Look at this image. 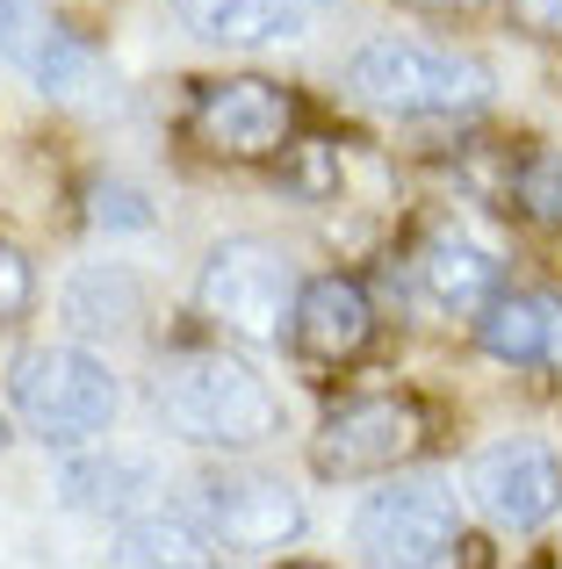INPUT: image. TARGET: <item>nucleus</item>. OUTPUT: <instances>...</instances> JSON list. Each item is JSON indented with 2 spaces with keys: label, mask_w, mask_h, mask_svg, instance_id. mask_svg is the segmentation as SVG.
<instances>
[{
  "label": "nucleus",
  "mask_w": 562,
  "mask_h": 569,
  "mask_svg": "<svg viewBox=\"0 0 562 569\" xmlns=\"http://www.w3.org/2000/svg\"><path fill=\"white\" fill-rule=\"evenodd\" d=\"M152 411L173 440L217 447V455H245L281 432L274 389L231 353H173L152 382Z\"/></svg>",
  "instance_id": "1"
},
{
  "label": "nucleus",
  "mask_w": 562,
  "mask_h": 569,
  "mask_svg": "<svg viewBox=\"0 0 562 569\" xmlns=\"http://www.w3.org/2000/svg\"><path fill=\"white\" fill-rule=\"evenodd\" d=\"M347 87L382 116H469L491 101V66L419 37H368L347 58Z\"/></svg>",
  "instance_id": "2"
},
{
  "label": "nucleus",
  "mask_w": 562,
  "mask_h": 569,
  "mask_svg": "<svg viewBox=\"0 0 562 569\" xmlns=\"http://www.w3.org/2000/svg\"><path fill=\"white\" fill-rule=\"evenodd\" d=\"M8 397H14V418L43 447H87L123 411V389H116L109 361L87 347H22L8 368Z\"/></svg>",
  "instance_id": "3"
},
{
  "label": "nucleus",
  "mask_w": 562,
  "mask_h": 569,
  "mask_svg": "<svg viewBox=\"0 0 562 569\" xmlns=\"http://www.w3.org/2000/svg\"><path fill=\"white\" fill-rule=\"evenodd\" d=\"M469 541L462 527V498L440 476H397V483L368 490L353 512V548L368 562H397V569H425V562H454Z\"/></svg>",
  "instance_id": "4"
},
{
  "label": "nucleus",
  "mask_w": 562,
  "mask_h": 569,
  "mask_svg": "<svg viewBox=\"0 0 562 569\" xmlns=\"http://www.w3.org/2000/svg\"><path fill=\"white\" fill-rule=\"evenodd\" d=\"M295 296H303V281H295L289 252L268 238H224L202 260V310L253 347H268L295 325Z\"/></svg>",
  "instance_id": "5"
},
{
  "label": "nucleus",
  "mask_w": 562,
  "mask_h": 569,
  "mask_svg": "<svg viewBox=\"0 0 562 569\" xmlns=\"http://www.w3.org/2000/svg\"><path fill=\"white\" fill-rule=\"evenodd\" d=\"M425 447V411L411 397H361V403H339L324 418L318 447V476H382L397 461H411Z\"/></svg>",
  "instance_id": "6"
},
{
  "label": "nucleus",
  "mask_w": 562,
  "mask_h": 569,
  "mask_svg": "<svg viewBox=\"0 0 562 569\" xmlns=\"http://www.w3.org/2000/svg\"><path fill=\"white\" fill-rule=\"evenodd\" d=\"M289 130H295V94L260 80V72L210 80L195 94V138L224 159H274V152H289Z\"/></svg>",
  "instance_id": "7"
},
{
  "label": "nucleus",
  "mask_w": 562,
  "mask_h": 569,
  "mask_svg": "<svg viewBox=\"0 0 562 569\" xmlns=\"http://www.w3.org/2000/svg\"><path fill=\"white\" fill-rule=\"evenodd\" d=\"M469 498H476V512L491 519V527L534 533L562 505V461L541 440H498L469 461Z\"/></svg>",
  "instance_id": "8"
},
{
  "label": "nucleus",
  "mask_w": 562,
  "mask_h": 569,
  "mask_svg": "<svg viewBox=\"0 0 562 569\" xmlns=\"http://www.w3.org/2000/svg\"><path fill=\"white\" fill-rule=\"evenodd\" d=\"M195 505H202V527L217 533V548H231V556H274L303 533V498L281 476H253V469L210 476Z\"/></svg>",
  "instance_id": "9"
},
{
  "label": "nucleus",
  "mask_w": 562,
  "mask_h": 569,
  "mask_svg": "<svg viewBox=\"0 0 562 569\" xmlns=\"http://www.w3.org/2000/svg\"><path fill=\"white\" fill-rule=\"evenodd\" d=\"M159 490H167V476L138 447H94L87 440V447H66V469H58V498L87 519H109V527L130 512H152Z\"/></svg>",
  "instance_id": "10"
},
{
  "label": "nucleus",
  "mask_w": 562,
  "mask_h": 569,
  "mask_svg": "<svg viewBox=\"0 0 562 569\" xmlns=\"http://www.w3.org/2000/svg\"><path fill=\"white\" fill-rule=\"evenodd\" d=\"M0 58H8L14 72H29L43 94H72V87L87 80V66H94L87 43L72 37L66 22L43 14V0H0Z\"/></svg>",
  "instance_id": "11"
},
{
  "label": "nucleus",
  "mask_w": 562,
  "mask_h": 569,
  "mask_svg": "<svg viewBox=\"0 0 562 569\" xmlns=\"http://www.w3.org/2000/svg\"><path fill=\"white\" fill-rule=\"evenodd\" d=\"M295 347L310 353V361H353V353L375 339V303H368L361 281L347 274H324L310 281L303 296H295Z\"/></svg>",
  "instance_id": "12"
},
{
  "label": "nucleus",
  "mask_w": 562,
  "mask_h": 569,
  "mask_svg": "<svg viewBox=\"0 0 562 569\" xmlns=\"http://www.w3.org/2000/svg\"><path fill=\"white\" fill-rule=\"evenodd\" d=\"M181 22L210 43H231V51H274V43L303 37V0H173Z\"/></svg>",
  "instance_id": "13"
},
{
  "label": "nucleus",
  "mask_w": 562,
  "mask_h": 569,
  "mask_svg": "<svg viewBox=\"0 0 562 569\" xmlns=\"http://www.w3.org/2000/svg\"><path fill=\"white\" fill-rule=\"evenodd\" d=\"M476 339H483V353H498L512 368H549V361H562V310L549 296H505L498 289L476 318Z\"/></svg>",
  "instance_id": "14"
},
{
  "label": "nucleus",
  "mask_w": 562,
  "mask_h": 569,
  "mask_svg": "<svg viewBox=\"0 0 562 569\" xmlns=\"http://www.w3.org/2000/svg\"><path fill=\"white\" fill-rule=\"evenodd\" d=\"M109 562H130V569H159V562L202 569V562H217V533L202 527V519H188V512H159V505H152V512L116 519Z\"/></svg>",
  "instance_id": "15"
},
{
  "label": "nucleus",
  "mask_w": 562,
  "mask_h": 569,
  "mask_svg": "<svg viewBox=\"0 0 562 569\" xmlns=\"http://www.w3.org/2000/svg\"><path fill=\"white\" fill-rule=\"evenodd\" d=\"M419 274H425V296L440 310H454V318H483V303L498 296V260L483 246H469V238H433Z\"/></svg>",
  "instance_id": "16"
},
{
  "label": "nucleus",
  "mask_w": 562,
  "mask_h": 569,
  "mask_svg": "<svg viewBox=\"0 0 562 569\" xmlns=\"http://www.w3.org/2000/svg\"><path fill=\"white\" fill-rule=\"evenodd\" d=\"M66 318L80 332H130V318H138V274L130 267H87V274H72Z\"/></svg>",
  "instance_id": "17"
},
{
  "label": "nucleus",
  "mask_w": 562,
  "mask_h": 569,
  "mask_svg": "<svg viewBox=\"0 0 562 569\" xmlns=\"http://www.w3.org/2000/svg\"><path fill=\"white\" fill-rule=\"evenodd\" d=\"M512 194H520V209L534 223H562V152H534L520 167V181H512Z\"/></svg>",
  "instance_id": "18"
},
{
  "label": "nucleus",
  "mask_w": 562,
  "mask_h": 569,
  "mask_svg": "<svg viewBox=\"0 0 562 569\" xmlns=\"http://www.w3.org/2000/svg\"><path fill=\"white\" fill-rule=\"evenodd\" d=\"M281 188L289 194H303V202H324V194L339 188V159H332V144H289V167H281Z\"/></svg>",
  "instance_id": "19"
},
{
  "label": "nucleus",
  "mask_w": 562,
  "mask_h": 569,
  "mask_svg": "<svg viewBox=\"0 0 562 569\" xmlns=\"http://www.w3.org/2000/svg\"><path fill=\"white\" fill-rule=\"evenodd\" d=\"M87 217H94L101 231H152V202H144L138 188H123V181H101Z\"/></svg>",
  "instance_id": "20"
},
{
  "label": "nucleus",
  "mask_w": 562,
  "mask_h": 569,
  "mask_svg": "<svg viewBox=\"0 0 562 569\" xmlns=\"http://www.w3.org/2000/svg\"><path fill=\"white\" fill-rule=\"evenodd\" d=\"M29 303H37V274H29V260L14 246H0V325L22 318Z\"/></svg>",
  "instance_id": "21"
},
{
  "label": "nucleus",
  "mask_w": 562,
  "mask_h": 569,
  "mask_svg": "<svg viewBox=\"0 0 562 569\" xmlns=\"http://www.w3.org/2000/svg\"><path fill=\"white\" fill-rule=\"evenodd\" d=\"M512 14H520L534 37H562V0H512Z\"/></svg>",
  "instance_id": "22"
},
{
  "label": "nucleus",
  "mask_w": 562,
  "mask_h": 569,
  "mask_svg": "<svg viewBox=\"0 0 562 569\" xmlns=\"http://www.w3.org/2000/svg\"><path fill=\"white\" fill-rule=\"evenodd\" d=\"M411 8H476V0H411Z\"/></svg>",
  "instance_id": "23"
},
{
  "label": "nucleus",
  "mask_w": 562,
  "mask_h": 569,
  "mask_svg": "<svg viewBox=\"0 0 562 569\" xmlns=\"http://www.w3.org/2000/svg\"><path fill=\"white\" fill-rule=\"evenodd\" d=\"M14 440V426H8V411H0V447H8Z\"/></svg>",
  "instance_id": "24"
}]
</instances>
